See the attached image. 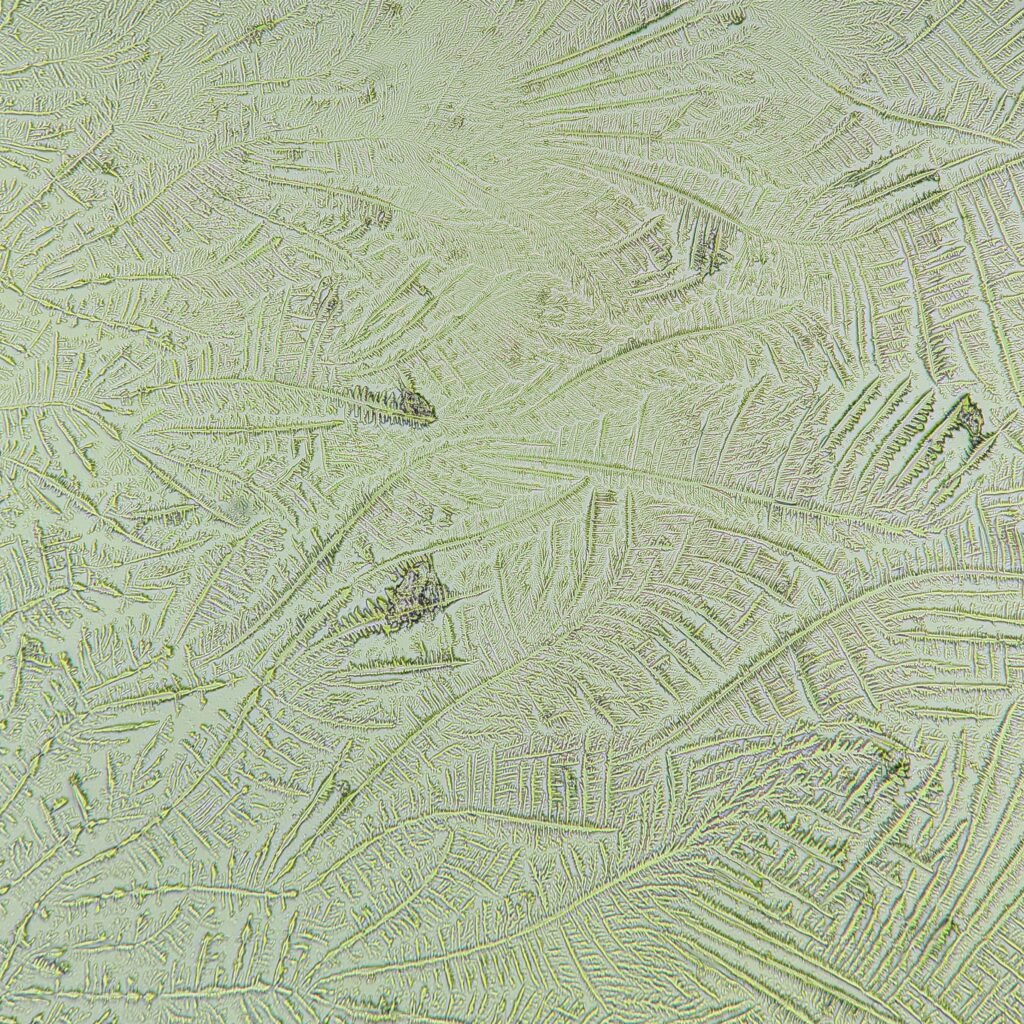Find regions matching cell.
<instances>
[{
  "instance_id": "2",
  "label": "cell",
  "mask_w": 1024,
  "mask_h": 1024,
  "mask_svg": "<svg viewBox=\"0 0 1024 1024\" xmlns=\"http://www.w3.org/2000/svg\"><path fill=\"white\" fill-rule=\"evenodd\" d=\"M401 978V1010L430 1021L578 1024L610 1018L557 916L504 941L407 967Z\"/></svg>"
},
{
  "instance_id": "4",
  "label": "cell",
  "mask_w": 1024,
  "mask_h": 1024,
  "mask_svg": "<svg viewBox=\"0 0 1024 1024\" xmlns=\"http://www.w3.org/2000/svg\"><path fill=\"white\" fill-rule=\"evenodd\" d=\"M704 315L709 327H720L722 324L714 296H709L701 301Z\"/></svg>"
},
{
  "instance_id": "1",
  "label": "cell",
  "mask_w": 1024,
  "mask_h": 1024,
  "mask_svg": "<svg viewBox=\"0 0 1024 1024\" xmlns=\"http://www.w3.org/2000/svg\"><path fill=\"white\" fill-rule=\"evenodd\" d=\"M444 859L401 911L415 962L495 944L566 912L604 887V845L591 828L448 813Z\"/></svg>"
},
{
  "instance_id": "3",
  "label": "cell",
  "mask_w": 1024,
  "mask_h": 1024,
  "mask_svg": "<svg viewBox=\"0 0 1024 1024\" xmlns=\"http://www.w3.org/2000/svg\"><path fill=\"white\" fill-rule=\"evenodd\" d=\"M718 287L707 273H689L666 286L644 295L629 298L631 309L643 325L662 320L714 296Z\"/></svg>"
}]
</instances>
